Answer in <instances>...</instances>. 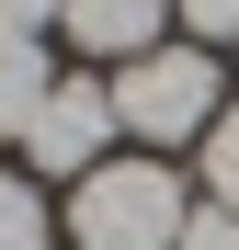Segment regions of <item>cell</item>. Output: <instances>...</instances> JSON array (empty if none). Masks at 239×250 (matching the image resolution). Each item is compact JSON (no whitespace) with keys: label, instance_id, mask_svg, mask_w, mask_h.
Wrapping results in <instances>:
<instances>
[{"label":"cell","instance_id":"obj_6","mask_svg":"<svg viewBox=\"0 0 239 250\" xmlns=\"http://www.w3.org/2000/svg\"><path fill=\"white\" fill-rule=\"evenodd\" d=\"M0 250H46V193L23 171H0Z\"/></svg>","mask_w":239,"mask_h":250},{"label":"cell","instance_id":"obj_1","mask_svg":"<svg viewBox=\"0 0 239 250\" xmlns=\"http://www.w3.org/2000/svg\"><path fill=\"white\" fill-rule=\"evenodd\" d=\"M182 216H194V205H182V182H171V159H103V171L68 193L80 250H171Z\"/></svg>","mask_w":239,"mask_h":250},{"label":"cell","instance_id":"obj_5","mask_svg":"<svg viewBox=\"0 0 239 250\" xmlns=\"http://www.w3.org/2000/svg\"><path fill=\"white\" fill-rule=\"evenodd\" d=\"M46 91H57V68H46V46H34V34H0V137H23Z\"/></svg>","mask_w":239,"mask_h":250},{"label":"cell","instance_id":"obj_4","mask_svg":"<svg viewBox=\"0 0 239 250\" xmlns=\"http://www.w3.org/2000/svg\"><path fill=\"white\" fill-rule=\"evenodd\" d=\"M57 23H68V46H91V57H148L159 23H171V0H57Z\"/></svg>","mask_w":239,"mask_h":250},{"label":"cell","instance_id":"obj_7","mask_svg":"<svg viewBox=\"0 0 239 250\" xmlns=\"http://www.w3.org/2000/svg\"><path fill=\"white\" fill-rule=\"evenodd\" d=\"M205 205H228V216H239V103L205 125Z\"/></svg>","mask_w":239,"mask_h":250},{"label":"cell","instance_id":"obj_3","mask_svg":"<svg viewBox=\"0 0 239 250\" xmlns=\"http://www.w3.org/2000/svg\"><path fill=\"white\" fill-rule=\"evenodd\" d=\"M114 137H126V125H114V91H103V80H57V91L34 103V125H23L34 171H57V182H91Z\"/></svg>","mask_w":239,"mask_h":250},{"label":"cell","instance_id":"obj_2","mask_svg":"<svg viewBox=\"0 0 239 250\" xmlns=\"http://www.w3.org/2000/svg\"><path fill=\"white\" fill-rule=\"evenodd\" d=\"M228 103H217V57L205 46H148V57H126V80H114V125L126 137H148V148H205V125H217Z\"/></svg>","mask_w":239,"mask_h":250},{"label":"cell","instance_id":"obj_9","mask_svg":"<svg viewBox=\"0 0 239 250\" xmlns=\"http://www.w3.org/2000/svg\"><path fill=\"white\" fill-rule=\"evenodd\" d=\"M171 12L205 34V46H228V34H239V0H171Z\"/></svg>","mask_w":239,"mask_h":250},{"label":"cell","instance_id":"obj_10","mask_svg":"<svg viewBox=\"0 0 239 250\" xmlns=\"http://www.w3.org/2000/svg\"><path fill=\"white\" fill-rule=\"evenodd\" d=\"M57 23V0H0V34H46Z\"/></svg>","mask_w":239,"mask_h":250},{"label":"cell","instance_id":"obj_8","mask_svg":"<svg viewBox=\"0 0 239 250\" xmlns=\"http://www.w3.org/2000/svg\"><path fill=\"white\" fill-rule=\"evenodd\" d=\"M171 250H239V216H228V205H194V216H182V239Z\"/></svg>","mask_w":239,"mask_h":250}]
</instances>
